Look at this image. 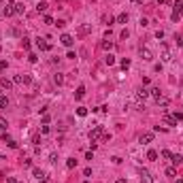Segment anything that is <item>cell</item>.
<instances>
[{"instance_id":"obj_1","label":"cell","mask_w":183,"mask_h":183,"mask_svg":"<svg viewBox=\"0 0 183 183\" xmlns=\"http://www.w3.org/2000/svg\"><path fill=\"white\" fill-rule=\"evenodd\" d=\"M102 134H104L102 126H96V128H94V130L90 132V141H92V143H98V141H102Z\"/></svg>"},{"instance_id":"obj_2","label":"cell","mask_w":183,"mask_h":183,"mask_svg":"<svg viewBox=\"0 0 183 183\" xmlns=\"http://www.w3.org/2000/svg\"><path fill=\"white\" fill-rule=\"evenodd\" d=\"M160 49H162V55H160V57H162L164 62H170L172 60V53H170V49H168V45H166V43H162Z\"/></svg>"},{"instance_id":"obj_3","label":"cell","mask_w":183,"mask_h":183,"mask_svg":"<svg viewBox=\"0 0 183 183\" xmlns=\"http://www.w3.org/2000/svg\"><path fill=\"white\" fill-rule=\"evenodd\" d=\"M138 177H141L143 183H153V177H151V172L147 170V168H141V170H138Z\"/></svg>"},{"instance_id":"obj_4","label":"cell","mask_w":183,"mask_h":183,"mask_svg":"<svg viewBox=\"0 0 183 183\" xmlns=\"http://www.w3.org/2000/svg\"><path fill=\"white\" fill-rule=\"evenodd\" d=\"M138 143H141V145H149V143H153V132H143V134L138 136Z\"/></svg>"},{"instance_id":"obj_5","label":"cell","mask_w":183,"mask_h":183,"mask_svg":"<svg viewBox=\"0 0 183 183\" xmlns=\"http://www.w3.org/2000/svg\"><path fill=\"white\" fill-rule=\"evenodd\" d=\"M36 47L41 49V51H47V49H51V43H49L47 38H36Z\"/></svg>"},{"instance_id":"obj_6","label":"cell","mask_w":183,"mask_h":183,"mask_svg":"<svg viewBox=\"0 0 183 183\" xmlns=\"http://www.w3.org/2000/svg\"><path fill=\"white\" fill-rule=\"evenodd\" d=\"M60 43H62V45H64V47H73L75 38L70 36V34H62V36H60Z\"/></svg>"},{"instance_id":"obj_7","label":"cell","mask_w":183,"mask_h":183,"mask_svg":"<svg viewBox=\"0 0 183 183\" xmlns=\"http://www.w3.org/2000/svg\"><path fill=\"white\" fill-rule=\"evenodd\" d=\"M147 98H149V90H145V87H141V90H136V100L145 102Z\"/></svg>"},{"instance_id":"obj_8","label":"cell","mask_w":183,"mask_h":183,"mask_svg":"<svg viewBox=\"0 0 183 183\" xmlns=\"http://www.w3.org/2000/svg\"><path fill=\"white\" fill-rule=\"evenodd\" d=\"M141 57H143V60H147V62L153 60V53H151V49H149V47H141Z\"/></svg>"},{"instance_id":"obj_9","label":"cell","mask_w":183,"mask_h":183,"mask_svg":"<svg viewBox=\"0 0 183 183\" xmlns=\"http://www.w3.org/2000/svg\"><path fill=\"white\" fill-rule=\"evenodd\" d=\"M13 4H15V2H9L7 7L2 9V15H4V17H11L13 13H15V7H13Z\"/></svg>"},{"instance_id":"obj_10","label":"cell","mask_w":183,"mask_h":183,"mask_svg":"<svg viewBox=\"0 0 183 183\" xmlns=\"http://www.w3.org/2000/svg\"><path fill=\"white\" fill-rule=\"evenodd\" d=\"M0 85H2L4 90H11V87H13V81H9L7 77H0Z\"/></svg>"},{"instance_id":"obj_11","label":"cell","mask_w":183,"mask_h":183,"mask_svg":"<svg viewBox=\"0 0 183 183\" xmlns=\"http://www.w3.org/2000/svg\"><path fill=\"white\" fill-rule=\"evenodd\" d=\"M149 96H153L155 100H158V98H162V90H160V87H151V90H149Z\"/></svg>"},{"instance_id":"obj_12","label":"cell","mask_w":183,"mask_h":183,"mask_svg":"<svg viewBox=\"0 0 183 183\" xmlns=\"http://www.w3.org/2000/svg\"><path fill=\"white\" fill-rule=\"evenodd\" d=\"M164 124H166V126H175L177 119L172 117V115H164Z\"/></svg>"},{"instance_id":"obj_13","label":"cell","mask_w":183,"mask_h":183,"mask_svg":"<svg viewBox=\"0 0 183 183\" xmlns=\"http://www.w3.org/2000/svg\"><path fill=\"white\" fill-rule=\"evenodd\" d=\"M147 160L155 162V160H158V151H155V149H149V151H147Z\"/></svg>"},{"instance_id":"obj_14","label":"cell","mask_w":183,"mask_h":183,"mask_svg":"<svg viewBox=\"0 0 183 183\" xmlns=\"http://www.w3.org/2000/svg\"><path fill=\"white\" fill-rule=\"evenodd\" d=\"M83 96H85V87L81 85V87H77V92H75V98H77V100H81Z\"/></svg>"},{"instance_id":"obj_15","label":"cell","mask_w":183,"mask_h":183,"mask_svg":"<svg viewBox=\"0 0 183 183\" xmlns=\"http://www.w3.org/2000/svg\"><path fill=\"white\" fill-rule=\"evenodd\" d=\"M170 162L175 164V166H181V162H183V155H179V153H177V155H172V158H170Z\"/></svg>"},{"instance_id":"obj_16","label":"cell","mask_w":183,"mask_h":183,"mask_svg":"<svg viewBox=\"0 0 183 183\" xmlns=\"http://www.w3.org/2000/svg\"><path fill=\"white\" fill-rule=\"evenodd\" d=\"M168 102H170V100H168V98H166V96H162V98H158V106H162V109H166V106H168Z\"/></svg>"},{"instance_id":"obj_17","label":"cell","mask_w":183,"mask_h":183,"mask_svg":"<svg viewBox=\"0 0 183 183\" xmlns=\"http://www.w3.org/2000/svg\"><path fill=\"white\" fill-rule=\"evenodd\" d=\"M166 177L175 179V177H177V168H175V166H168V168H166Z\"/></svg>"},{"instance_id":"obj_18","label":"cell","mask_w":183,"mask_h":183,"mask_svg":"<svg viewBox=\"0 0 183 183\" xmlns=\"http://www.w3.org/2000/svg\"><path fill=\"white\" fill-rule=\"evenodd\" d=\"M175 11L179 13V15H183V0H177L175 2Z\"/></svg>"},{"instance_id":"obj_19","label":"cell","mask_w":183,"mask_h":183,"mask_svg":"<svg viewBox=\"0 0 183 183\" xmlns=\"http://www.w3.org/2000/svg\"><path fill=\"white\" fill-rule=\"evenodd\" d=\"M7 106H9V98L0 94V109H7Z\"/></svg>"},{"instance_id":"obj_20","label":"cell","mask_w":183,"mask_h":183,"mask_svg":"<svg viewBox=\"0 0 183 183\" xmlns=\"http://www.w3.org/2000/svg\"><path fill=\"white\" fill-rule=\"evenodd\" d=\"M47 7H49L47 2H38V4H36V11H38V13H45V11H47Z\"/></svg>"},{"instance_id":"obj_21","label":"cell","mask_w":183,"mask_h":183,"mask_svg":"<svg viewBox=\"0 0 183 183\" xmlns=\"http://www.w3.org/2000/svg\"><path fill=\"white\" fill-rule=\"evenodd\" d=\"M113 47H115V45H113L111 41H102V49H104V51H111Z\"/></svg>"},{"instance_id":"obj_22","label":"cell","mask_w":183,"mask_h":183,"mask_svg":"<svg viewBox=\"0 0 183 183\" xmlns=\"http://www.w3.org/2000/svg\"><path fill=\"white\" fill-rule=\"evenodd\" d=\"M113 17H111V15H102V24H106V26H111V24H113Z\"/></svg>"},{"instance_id":"obj_23","label":"cell","mask_w":183,"mask_h":183,"mask_svg":"<svg viewBox=\"0 0 183 183\" xmlns=\"http://www.w3.org/2000/svg\"><path fill=\"white\" fill-rule=\"evenodd\" d=\"M13 7H15V13H24V11H26V7H24L21 2H15Z\"/></svg>"},{"instance_id":"obj_24","label":"cell","mask_w":183,"mask_h":183,"mask_svg":"<svg viewBox=\"0 0 183 183\" xmlns=\"http://www.w3.org/2000/svg\"><path fill=\"white\" fill-rule=\"evenodd\" d=\"M104 64H106V66H111V64H115V55H111V53H109V55H106V57H104Z\"/></svg>"},{"instance_id":"obj_25","label":"cell","mask_w":183,"mask_h":183,"mask_svg":"<svg viewBox=\"0 0 183 183\" xmlns=\"http://www.w3.org/2000/svg\"><path fill=\"white\" fill-rule=\"evenodd\" d=\"M77 115H79V117H85V115H87V109H85V106H79V109H77Z\"/></svg>"},{"instance_id":"obj_26","label":"cell","mask_w":183,"mask_h":183,"mask_svg":"<svg viewBox=\"0 0 183 183\" xmlns=\"http://www.w3.org/2000/svg\"><path fill=\"white\" fill-rule=\"evenodd\" d=\"M66 166H68V168H75V166H77V160H75V158H68V160H66Z\"/></svg>"},{"instance_id":"obj_27","label":"cell","mask_w":183,"mask_h":183,"mask_svg":"<svg viewBox=\"0 0 183 183\" xmlns=\"http://www.w3.org/2000/svg\"><path fill=\"white\" fill-rule=\"evenodd\" d=\"M117 21L119 24H128V13H122V15L117 17Z\"/></svg>"},{"instance_id":"obj_28","label":"cell","mask_w":183,"mask_h":183,"mask_svg":"<svg viewBox=\"0 0 183 183\" xmlns=\"http://www.w3.org/2000/svg\"><path fill=\"white\" fill-rule=\"evenodd\" d=\"M122 68H124V70L130 68V60H128V57H124V60H122Z\"/></svg>"},{"instance_id":"obj_29","label":"cell","mask_w":183,"mask_h":183,"mask_svg":"<svg viewBox=\"0 0 183 183\" xmlns=\"http://www.w3.org/2000/svg\"><path fill=\"white\" fill-rule=\"evenodd\" d=\"M34 177H36V179H43V177H45V175H43V170H41V168H34Z\"/></svg>"},{"instance_id":"obj_30","label":"cell","mask_w":183,"mask_h":183,"mask_svg":"<svg viewBox=\"0 0 183 183\" xmlns=\"http://www.w3.org/2000/svg\"><path fill=\"white\" fill-rule=\"evenodd\" d=\"M175 43H177V47L183 45V34H177V36H175Z\"/></svg>"},{"instance_id":"obj_31","label":"cell","mask_w":183,"mask_h":183,"mask_svg":"<svg viewBox=\"0 0 183 183\" xmlns=\"http://www.w3.org/2000/svg\"><path fill=\"white\" fill-rule=\"evenodd\" d=\"M13 83H24V75H15V77H13Z\"/></svg>"},{"instance_id":"obj_32","label":"cell","mask_w":183,"mask_h":183,"mask_svg":"<svg viewBox=\"0 0 183 183\" xmlns=\"http://www.w3.org/2000/svg\"><path fill=\"white\" fill-rule=\"evenodd\" d=\"M162 158H164V160H170V158H172V153H170L168 149H164V151H162Z\"/></svg>"},{"instance_id":"obj_33","label":"cell","mask_w":183,"mask_h":183,"mask_svg":"<svg viewBox=\"0 0 183 183\" xmlns=\"http://www.w3.org/2000/svg\"><path fill=\"white\" fill-rule=\"evenodd\" d=\"M43 21H45L47 26H53V17H49V15H45V17H43Z\"/></svg>"},{"instance_id":"obj_34","label":"cell","mask_w":183,"mask_h":183,"mask_svg":"<svg viewBox=\"0 0 183 183\" xmlns=\"http://www.w3.org/2000/svg\"><path fill=\"white\" fill-rule=\"evenodd\" d=\"M170 19H172V21H179V19H181V15H179V13H177V11H172V15H170Z\"/></svg>"},{"instance_id":"obj_35","label":"cell","mask_w":183,"mask_h":183,"mask_svg":"<svg viewBox=\"0 0 183 183\" xmlns=\"http://www.w3.org/2000/svg\"><path fill=\"white\" fill-rule=\"evenodd\" d=\"M7 126H9V124H7V119H4V117H0V128H2V130H7Z\"/></svg>"},{"instance_id":"obj_36","label":"cell","mask_w":183,"mask_h":183,"mask_svg":"<svg viewBox=\"0 0 183 183\" xmlns=\"http://www.w3.org/2000/svg\"><path fill=\"white\" fill-rule=\"evenodd\" d=\"M28 60H30V62H32V64H34V62L38 60V57H36V53H28Z\"/></svg>"},{"instance_id":"obj_37","label":"cell","mask_w":183,"mask_h":183,"mask_svg":"<svg viewBox=\"0 0 183 183\" xmlns=\"http://www.w3.org/2000/svg\"><path fill=\"white\" fill-rule=\"evenodd\" d=\"M49 162L55 164V162H57V153H51V155H49Z\"/></svg>"},{"instance_id":"obj_38","label":"cell","mask_w":183,"mask_h":183,"mask_svg":"<svg viewBox=\"0 0 183 183\" xmlns=\"http://www.w3.org/2000/svg\"><path fill=\"white\" fill-rule=\"evenodd\" d=\"M21 43H24V49H30V38H21Z\"/></svg>"},{"instance_id":"obj_39","label":"cell","mask_w":183,"mask_h":183,"mask_svg":"<svg viewBox=\"0 0 183 183\" xmlns=\"http://www.w3.org/2000/svg\"><path fill=\"white\" fill-rule=\"evenodd\" d=\"M119 36H122V38H124V41H126V38H128V36H130V32H128V30H122V34H119Z\"/></svg>"},{"instance_id":"obj_40","label":"cell","mask_w":183,"mask_h":183,"mask_svg":"<svg viewBox=\"0 0 183 183\" xmlns=\"http://www.w3.org/2000/svg\"><path fill=\"white\" fill-rule=\"evenodd\" d=\"M32 141H34V145H41V134H34Z\"/></svg>"},{"instance_id":"obj_41","label":"cell","mask_w":183,"mask_h":183,"mask_svg":"<svg viewBox=\"0 0 183 183\" xmlns=\"http://www.w3.org/2000/svg\"><path fill=\"white\" fill-rule=\"evenodd\" d=\"M53 81H55V83H62V81H64V77H62V75H55V77H53Z\"/></svg>"},{"instance_id":"obj_42","label":"cell","mask_w":183,"mask_h":183,"mask_svg":"<svg viewBox=\"0 0 183 183\" xmlns=\"http://www.w3.org/2000/svg\"><path fill=\"white\" fill-rule=\"evenodd\" d=\"M41 132H43V134H47V132H49V126H47V124H43V126H41Z\"/></svg>"},{"instance_id":"obj_43","label":"cell","mask_w":183,"mask_h":183,"mask_svg":"<svg viewBox=\"0 0 183 183\" xmlns=\"http://www.w3.org/2000/svg\"><path fill=\"white\" fill-rule=\"evenodd\" d=\"M172 117H175L177 122H181V119H183V113H175V115H172Z\"/></svg>"},{"instance_id":"obj_44","label":"cell","mask_w":183,"mask_h":183,"mask_svg":"<svg viewBox=\"0 0 183 183\" xmlns=\"http://www.w3.org/2000/svg\"><path fill=\"white\" fill-rule=\"evenodd\" d=\"M4 68H7V62L2 60V62H0V70H4Z\"/></svg>"},{"instance_id":"obj_45","label":"cell","mask_w":183,"mask_h":183,"mask_svg":"<svg viewBox=\"0 0 183 183\" xmlns=\"http://www.w3.org/2000/svg\"><path fill=\"white\" fill-rule=\"evenodd\" d=\"M9 183H19V181H17L15 177H9Z\"/></svg>"},{"instance_id":"obj_46","label":"cell","mask_w":183,"mask_h":183,"mask_svg":"<svg viewBox=\"0 0 183 183\" xmlns=\"http://www.w3.org/2000/svg\"><path fill=\"white\" fill-rule=\"evenodd\" d=\"M115 183H126V179H117V181H115Z\"/></svg>"},{"instance_id":"obj_47","label":"cell","mask_w":183,"mask_h":183,"mask_svg":"<svg viewBox=\"0 0 183 183\" xmlns=\"http://www.w3.org/2000/svg\"><path fill=\"white\" fill-rule=\"evenodd\" d=\"M155 2H158V4H164V2H166V0H155Z\"/></svg>"},{"instance_id":"obj_48","label":"cell","mask_w":183,"mask_h":183,"mask_svg":"<svg viewBox=\"0 0 183 183\" xmlns=\"http://www.w3.org/2000/svg\"><path fill=\"white\" fill-rule=\"evenodd\" d=\"M132 2H136V4H141V2H143V0H132Z\"/></svg>"},{"instance_id":"obj_49","label":"cell","mask_w":183,"mask_h":183,"mask_svg":"<svg viewBox=\"0 0 183 183\" xmlns=\"http://www.w3.org/2000/svg\"><path fill=\"white\" fill-rule=\"evenodd\" d=\"M0 2H2V0H0Z\"/></svg>"}]
</instances>
